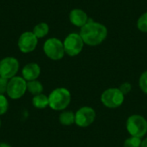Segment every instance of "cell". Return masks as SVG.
<instances>
[{
	"instance_id": "obj_20",
	"label": "cell",
	"mask_w": 147,
	"mask_h": 147,
	"mask_svg": "<svg viewBox=\"0 0 147 147\" xmlns=\"http://www.w3.org/2000/svg\"><path fill=\"white\" fill-rule=\"evenodd\" d=\"M139 85L140 90L145 93L147 94V71H144L139 79Z\"/></svg>"
},
{
	"instance_id": "obj_3",
	"label": "cell",
	"mask_w": 147,
	"mask_h": 147,
	"mask_svg": "<svg viewBox=\"0 0 147 147\" xmlns=\"http://www.w3.org/2000/svg\"><path fill=\"white\" fill-rule=\"evenodd\" d=\"M43 51L46 56L52 60H59L65 53L63 41L55 37L49 38L44 42Z\"/></svg>"
},
{
	"instance_id": "obj_18",
	"label": "cell",
	"mask_w": 147,
	"mask_h": 147,
	"mask_svg": "<svg viewBox=\"0 0 147 147\" xmlns=\"http://www.w3.org/2000/svg\"><path fill=\"white\" fill-rule=\"evenodd\" d=\"M141 142L142 141L140 140V138L132 136L125 140L124 147H140Z\"/></svg>"
},
{
	"instance_id": "obj_6",
	"label": "cell",
	"mask_w": 147,
	"mask_h": 147,
	"mask_svg": "<svg viewBox=\"0 0 147 147\" xmlns=\"http://www.w3.org/2000/svg\"><path fill=\"white\" fill-rule=\"evenodd\" d=\"M65 53L71 56L74 57L78 55L84 47V41L78 33H71L69 34L63 41Z\"/></svg>"
},
{
	"instance_id": "obj_11",
	"label": "cell",
	"mask_w": 147,
	"mask_h": 147,
	"mask_svg": "<svg viewBox=\"0 0 147 147\" xmlns=\"http://www.w3.org/2000/svg\"><path fill=\"white\" fill-rule=\"evenodd\" d=\"M69 20L76 27L82 28L90 20L87 13L81 9H73L69 14Z\"/></svg>"
},
{
	"instance_id": "obj_13",
	"label": "cell",
	"mask_w": 147,
	"mask_h": 147,
	"mask_svg": "<svg viewBox=\"0 0 147 147\" xmlns=\"http://www.w3.org/2000/svg\"><path fill=\"white\" fill-rule=\"evenodd\" d=\"M32 104L34 108L39 109H46L47 106H49L48 96H47L46 95L42 93L37 96H34L32 99Z\"/></svg>"
},
{
	"instance_id": "obj_9",
	"label": "cell",
	"mask_w": 147,
	"mask_h": 147,
	"mask_svg": "<svg viewBox=\"0 0 147 147\" xmlns=\"http://www.w3.org/2000/svg\"><path fill=\"white\" fill-rule=\"evenodd\" d=\"M38 45V38L31 31L22 33L17 41L19 50L23 53H29L35 50Z\"/></svg>"
},
{
	"instance_id": "obj_21",
	"label": "cell",
	"mask_w": 147,
	"mask_h": 147,
	"mask_svg": "<svg viewBox=\"0 0 147 147\" xmlns=\"http://www.w3.org/2000/svg\"><path fill=\"white\" fill-rule=\"evenodd\" d=\"M8 83H9V79L0 77V94L1 95H4L7 92Z\"/></svg>"
},
{
	"instance_id": "obj_10",
	"label": "cell",
	"mask_w": 147,
	"mask_h": 147,
	"mask_svg": "<svg viewBox=\"0 0 147 147\" xmlns=\"http://www.w3.org/2000/svg\"><path fill=\"white\" fill-rule=\"evenodd\" d=\"M96 118V112L90 107H82L75 114V123L80 127L91 125Z\"/></svg>"
},
{
	"instance_id": "obj_15",
	"label": "cell",
	"mask_w": 147,
	"mask_h": 147,
	"mask_svg": "<svg viewBox=\"0 0 147 147\" xmlns=\"http://www.w3.org/2000/svg\"><path fill=\"white\" fill-rule=\"evenodd\" d=\"M32 32L38 39L44 38L49 33V26L46 22H40L34 27Z\"/></svg>"
},
{
	"instance_id": "obj_7",
	"label": "cell",
	"mask_w": 147,
	"mask_h": 147,
	"mask_svg": "<svg viewBox=\"0 0 147 147\" xmlns=\"http://www.w3.org/2000/svg\"><path fill=\"white\" fill-rule=\"evenodd\" d=\"M124 95L117 88L108 89L102 94L101 100L104 106L109 109H115L120 107L124 102Z\"/></svg>"
},
{
	"instance_id": "obj_12",
	"label": "cell",
	"mask_w": 147,
	"mask_h": 147,
	"mask_svg": "<svg viewBox=\"0 0 147 147\" xmlns=\"http://www.w3.org/2000/svg\"><path fill=\"white\" fill-rule=\"evenodd\" d=\"M22 75L27 82L36 80L40 75V67L37 63H28L23 66Z\"/></svg>"
},
{
	"instance_id": "obj_8",
	"label": "cell",
	"mask_w": 147,
	"mask_h": 147,
	"mask_svg": "<svg viewBox=\"0 0 147 147\" xmlns=\"http://www.w3.org/2000/svg\"><path fill=\"white\" fill-rule=\"evenodd\" d=\"M19 71V61L14 57H5L0 60V77L10 79Z\"/></svg>"
},
{
	"instance_id": "obj_1",
	"label": "cell",
	"mask_w": 147,
	"mask_h": 147,
	"mask_svg": "<svg viewBox=\"0 0 147 147\" xmlns=\"http://www.w3.org/2000/svg\"><path fill=\"white\" fill-rule=\"evenodd\" d=\"M79 34L84 44L95 47L105 40L108 36V28L104 24L90 19L84 26L80 28Z\"/></svg>"
},
{
	"instance_id": "obj_14",
	"label": "cell",
	"mask_w": 147,
	"mask_h": 147,
	"mask_svg": "<svg viewBox=\"0 0 147 147\" xmlns=\"http://www.w3.org/2000/svg\"><path fill=\"white\" fill-rule=\"evenodd\" d=\"M43 90L44 88L42 84L37 79L27 82V90L33 96H37L41 94L43 92Z\"/></svg>"
},
{
	"instance_id": "obj_16",
	"label": "cell",
	"mask_w": 147,
	"mask_h": 147,
	"mask_svg": "<svg viewBox=\"0 0 147 147\" xmlns=\"http://www.w3.org/2000/svg\"><path fill=\"white\" fill-rule=\"evenodd\" d=\"M59 121L64 126H71L75 122V114L72 111H63L59 116Z\"/></svg>"
},
{
	"instance_id": "obj_17",
	"label": "cell",
	"mask_w": 147,
	"mask_h": 147,
	"mask_svg": "<svg viewBox=\"0 0 147 147\" xmlns=\"http://www.w3.org/2000/svg\"><path fill=\"white\" fill-rule=\"evenodd\" d=\"M137 28L140 32L147 33V11L144 12L137 21Z\"/></svg>"
},
{
	"instance_id": "obj_22",
	"label": "cell",
	"mask_w": 147,
	"mask_h": 147,
	"mask_svg": "<svg viewBox=\"0 0 147 147\" xmlns=\"http://www.w3.org/2000/svg\"><path fill=\"white\" fill-rule=\"evenodd\" d=\"M120 90L123 93V95L125 96V95H127L130 91H131V90H132V85L129 84V83H124V84H122L121 86H120Z\"/></svg>"
},
{
	"instance_id": "obj_2",
	"label": "cell",
	"mask_w": 147,
	"mask_h": 147,
	"mask_svg": "<svg viewBox=\"0 0 147 147\" xmlns=\"http://www.w3.org/2000/svg\"><path fill=\"white\" fill-rule=\"evenodd\" d=\"M71 100V93L65 88H57L48 96L49 107L56 111L65 109L70 104Z\"/></svg>"
},
{
	"instance_id": "obj_5",
	"label": "cell",
	"mask_w": 147,
	"mask_h": 147,
	"mask_svg": "<svg viewBox=\"0 0 147 147\" xmlns=\"http://www.w3.org/2000/svg\"><path fill=\"white\" fill-rule=\"evenodd\" d=\"M27 91V81L22 77L15 76L9 79L6 94L10 99L17 100L24 96Z\"/></svg>"
},
{
	"instance_id": "obj_19",
	"label": "cell",
	"mask_w": 147,
	"mask_h": 147,
	"mask_svg": "<svg viewBox=\"0 0 147 147\" xmlns=\"http://www.w3.org/2000/svg\"><path fill=\"white\" fill-rule=\"evenodd\" d=\"M9 109V102L4 95L0 94V115H4Z\"/></svg>"
},
{
	"instance_id": "obj_24",
	"label": "cell",
	"mask_w": 147,
	"mask_h": 147,
	"mask_svg": "<svg viewBox=\"0 0 147 147\" xmlns=\"http://www.w3.org/2000/svg\"><path fill=\"white\" fill-rule=\"evenodd\" d=\"M0 147H11L7 143H0Z\"/></svg>"
},
{
	"instance_id": "obj_23",
	"label": "cell",
	"mask_w": 147,
	"mask_h": 147,
	"mask_svg": "<svg viewBox=\"0 0 147 147\" xmlns=\"http://www.w3.org/2000/svg\"><path fill=\"white\" fill-rule=\"evenodd\" d=\"M140 147H147V138L145 140H143V141L141 142V146H140Z\"/></svg>"
},
{
	"instance_id": "obj_4",
	"label": "cell",
	"mask_w": 147,
	"mask_h": 147,
	"mask_svg": "<svg viewBox=\"0 0 147 147\" xmlns=\"http://www.w3.org/2000/svg\"><path fill=\"white\" fill-rule=\"evenodd\" d=\"M127 129L132 136L142 138L147 133V121L141 115H132L127 119Z\"/></svg>"
},
{
	"instance_id": "obj_25",
	"label": "cell",
	"mask_w": 147,
	"mask_h": 147,
	"mask_svg": "<svg viewBox=\"0 0 147 147\" xmlns=\"http://www.w3.org/2000/svg\"><path fill=\"white\" fill-rule=\"evenodd\" d=\"M1 125H2V122H1V119H0V127H1Z\"/></svg>"
}]
</instances>
